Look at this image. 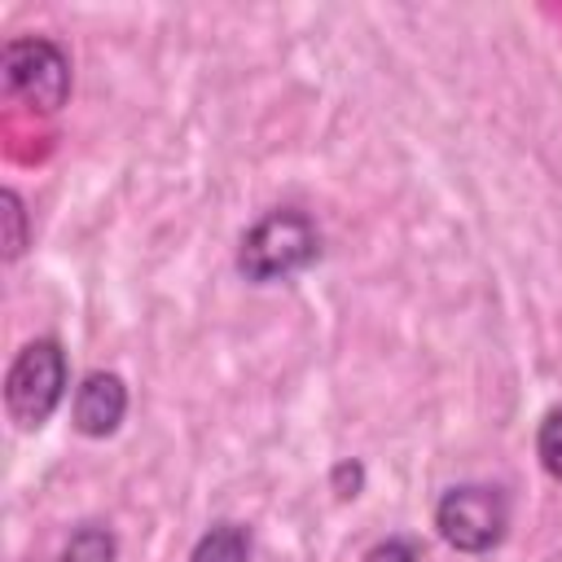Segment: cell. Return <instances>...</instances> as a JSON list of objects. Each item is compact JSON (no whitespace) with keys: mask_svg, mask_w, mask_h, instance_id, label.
<instances>
[{"mask_svg":"<svg viewBox=\"0 0 562 562\" xmlns=\"http://www.w3.org/2000/svg\"><path fill=\"white\" fill-rule=\"evenodd\" d=\"M316 255H321L316 224L303 211L281 206V211H268L263 220H255L241 233L237 272L255 285H268V281H285V277L303 272L307 263H316Z\"/></svg>","mask_w":562,"mask_h":562,"instance_id":"1","label":"cell"},{"mask_svg":"<svg viewBox=\"0 0 562 562\" xmlns=\"http://www.w3.org/2000/svg\"><path fill=\"white\" fill-rule=\"evenodd\" d=\"M0 83L9 101H22L26 110L53 114L70 97V61L66 53L44 35H22L4 44L0 57Z\"/></svg>","mask_w":562,"mask_h":562,"instance_id":"2","label":"cell"},{"mask_svg":"<svg viewBox=\"0 0 562 562\" xmlns=\"http://www.w3.org/2000/svg\"><path fill=\"white\" fill-rule=\"evenodd\" d=\"M66 395V356L53 338L26 342L4 373V408L22 430H40Z\"/></svg>","mask_w":562,"mask_h":562,"instance_id":"3","label":"cell"},{"mask_svg":"<svg viewBox=\"0 0 562 562\" xmlns=\"http://www.w3.org/2000/svg\"><path fill=\"white\" fill-rule=\"evenodd\" d=\"M435 527L457 553H487L501 544V536L509 527V505H505L501 487L461 483V487H448L439 496Z\"/></svg>","mask_w":562,"mask_h":562,"instance_id":"4","label":"cell"},{"mask_svg":"<svg viewBox=\"0 0 562 562\" xmlns=\"http://www.w3.org/2000/svg\"><path fill=\"white\" fill-rule=\"evenodd\" d=\"M127 413V386L119 373H88L79 386H75V404H70V417H75V430L88 435V439H105L119 430Z\"/></svg>","mask_w":562,"mask_h":562,"instance_id":"5","label":"cell"},{"mask_svg":"<svg viewBox=\"0 0 562 562\" xmlns=\"http://www.w3.org/2000/svg\"><path fill=\"white\" fill-rule=\"evenodd\" d=\"M189 562H250V536L237 522H215L198 536Z\"/></svg>","mask_w":562,"mask_h":562,"instance_id":"6","label":"cell"},{"mask_svg":"<svg viewBox=\"0 0 562 562\" xmlns=\"http://www.w3.org/2000/svg\"><path fill=\"white\" fill-rule=\"evenodd\" d=\"M57 562H114V536H110L105 527L88 522V527H79V531L61 544Z\"/></svg>","mask_w":562,"mask_h":562,"instance_id":"7","label":"cell"},{"mask_svg":"<svg viewBox=\"0 0 562 562\" xmlns=\"http://www.w3.org/2000/svg\"><path fill=\"white\" fill-rule=\"evenodd\" d=\"M536 457H540L544 474H549L553 483H562V408L544 413V422H540V430H536Z\"/></svg>","mask_w":562,"mask_h":562,"instance_id":"8","label":"cell"},{"mask_svg":"<svg viewBox=\"0 0 562 562\" xmlns=\"http://www.w3.org/2000/svg\"><path fill=\"white\" fill-rule=\"evenodd\" d=\"M0 215H4V259H18L26 250V211L13 189L0 193Z\"/></svg>","mask_w":562,"mask_h":562,"instance_id":"9","label":"cell"},{"mask_svg":"<svg viewBox=\"0 0 562 562\" xmlns=\"http://www.w3.org/2000/svg\"><path fill=\"white\" fill-rule=\"evenodd\" d=\"M364 562H417V549L408 540H378L364 553Z\"/></svg>","mask_w":562,"mask_h":562,"instance_id":"10","label":"cell"},{"mask_svg":"<svg viewBox=\"0 0 562 562\" xmlns=\"http://www.w3.org/2000/svg\"><path fill=\"white\" fill-rule=\"evenodd\" d=\"M360 483H364V470H360L356 461L334 465V487H338V496H342V501H347V496H360Z\"/></svg>","mask_w":562,"mask_h":562,"instance_id":"11","label":"cell"}]
</instances>
